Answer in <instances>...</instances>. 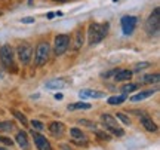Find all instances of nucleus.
<instances>
[{
    "instance_id": "4be33fe9",
    "label": "nucleus",
    "mask_w": 160,
    "mask_h": 150,
    "mask_svg": "<svg viewBox=\"0 0 160 150\" xmlns=\"http://www.w3.org/2000/svg\"><path fill=\"white\" fill-rule=\"evenodd\" d=\"M159 82V75L156 73V75H147L142 77V80L141 83H157Z\"/></svg>"
},
{
    "instance_id": "473e14b6",
    "label": "nucleus",
    "mask_w": 160,
    "mask_h": 150,
    "mask_svg": "<svg viewBox=\"0 0 160 150\" xmlns=\"http://www.w3.org/2000/svg\"><path fill=\"white\" fill-rule=\"evenodd\" d=\"M55 98H57V100H62V94H55Z\"/></svg>"
},
{
    "instance_id": "f8f14e48",
    "label": "nucleus",
    "mask_w": 160,
    "mask_h": 150,
    "mask_svg": "<svg viewBox=\"0 0 160 150\" xmlns=\"http://www.w3.org/2000/svg\"><path fill=\"white\" fill-rule=\"evenodd\" d=\"M15 140H17L18 146H19V147H21L22 150H28L30 149L28 135H27V132H25V131H19V132H17V135H15Z\"/></svg>"
},
{
    "instance_id": "4468645a",
    "label": "nucleus",
    "mask_w": 160,
    "mask_h": 150,
    "mask_svg": "<svg viewBox=\"0 0 160 150\" xmlns=\"http://www.w3.org/2000/svg\"><path fill=\"white\" fill-rule=\"evenodd\" d=\"M156 92H157V89H147V91H141V92H138L137 95L131 97V101H132V103H137V101H142V100L148 98V97H151V95H154Z\"/></svg>"
},
{
    "instance_id": "c85d7f7f",
    "label": "nucleus",
    "mask_w": 160,
    "mask_h": 150,
    "mask_svg": "<svg viewBox=\"0 0 160 150\" xmlns=\"http://www.w3.org/2000/svg\"><path fill=\"white\" fill-rule=\"evenodd\" d=\"M147 67H150V63H139V64H137L135 65V71H141V70H144V69H147Z\"/></svg>"
},
{
    "instance_id": "423d86ee",
    "label": "nucleus",
    "mask_w": 160,
    "mask_h": 150,
    "mask_svg": "<svg viewBox=\"0 0 160 150\" xmlns=\"http://www.w3.org/2000/svg\"><path fill=\"white\" fill-rule=\"evenodd\" d=\"M13 49H12L11 45H3L0 48V61L3 64V67L8 70H11V67H15L13 64Z\"/></svg>"
},
{
    "instance_id": "bb28decb",
    "label": "nucleus",
    "mask_w": 160,
    "mask_h": 150,
    "mask_svg": "<svg viewBox=\"0 0 160 150\" xmlns=\"http://www.w3.org/2000/svg\"><path fill=\"white\" fill-rule=\"evenodd\" d=\"M31 127H33L34 131H42V129L45 128V125H43L40 121H31Z\"/></svg>"
},
{
    "instance_id": "aec40b11",
    "label": "nucleus",
    "mask_w": 160,
    "mask_h": 150,
    "mask_svg": "<svg viewBox=\"0 0 160 150\" xmlns=\"http://www.w3.org/2000/svg\"><path fill=\"white\" fill-rule=\"evenodd\" d=\"M13 122L11 121H3L0 122V132H11L12 129H13Z\"/></svg>"
},
{
    "instance_id": "a211bd4d",
    "label": "nucleus",
    "mask_w": 160,
    "mask_h": 150,
    "mask_svg": "<svg viewBox=\"0 0 160 150\" xmlns=\"http://www.w3.org/2000/svg\"><path fill=\"white\" fill-rule=\"evenodd\" d=\"M67 85L64 80H61V79H53V80L51 82H46V88H49V89H61V88H64Z\"/></svg>"
},
{
    "instance_id": "f257e3e1",
    "label": "nucleus",
    "mask_w": 160,
    "mask_h": 150,
    "mask_svg": "<svg viewBox=\"0 0 160 150\" xmlns=\"http://www.w3.org/2000/svg\"><path fill=\"white\" fill-rule=\"evenodd\" d=\"M108 33V24H99V23H92L89 24L88 28V43L89 45H97L99 42L104 40V37Z\"/></svg>"
},
{
    "instance_id": "dca6fc26",
    "label": "nucleus",
    "mask_w": 160,
    "mask_h": 150,
    "mask_svg": "<svg viewBox=\"0 0 160 150\" xmlns=\"http://www.w3.org/2000/svg\"><path fill=\"white\" fill-rule=\"evenodd\" d=\"M83 46V28H79L74 33V39H73V49L79 51Z\"/></svg>"
},
{
    "instance_id": "f03ea898",
    "label": "nucleus",
    "mask_w": 160,
    "mask_h": 150,
    "mask_svg": "<svg viewBox=\"0 0 160 150\" xmlns=\"http://www.w3.org/2000/svg\"><path fill=\"white\" fill-rule=\"evenodd\" d=\"M49 55H51V46L48 42H40L39 45L36 46L34 52V63L37 67L45 65L49 61Z\"/></svg>"
},
{
    "instance_id": "0eeeda50",
    "label": "nucleus",
    "mask_w": 160,
    "mask_h": 150,
    "mask_svg": "<svg viewBox=\"0 0 160 150\" xmlns=\"http://www.w3.org/2000/svg\"><path fill=\"white\" fill-rule=\"evenodd\" d=\"M17 55L19 58V61L24 64V65H27L30 64L31 61V57H33V46L27 43V42H24V43H19L17 48Z\"/></svg>"
},
{
    "instance_id": "6ab92c4d",
    "label": "nucleus",
    "mask_w": 160,
    "mask_h": 150,
    "mask_svg": "<svg viewBox=\"0 0 160 150\" xmlns=\"http://www.w3.org/2000/svg\"><path fill=\"white\" fill-rule=\"evenodd\" d=\"M126 94H122V95H116V97H110L108 98V104L110 106H117V104H122L126 101Z\"/></svg>"
},
{
    "instance_id": "b1692460",
    "label": "nucleus",
    "mask_w": 160,
    "mask_h": 150,
    "mask_svg": "<svg viewBox=\"0 0 160 150\" xmlns=\"http://www.w3.org/2000/svg\"><path fill=\"white\" fill-rule=\"evenodd\" d=\"M13 116H15L18 121L22 123L24 127H27V125H28V121H27V117H25V116H24L22 113H19V111H17V110H13Z\"/></svg>"
},
{
    "instance_id": "a878e982",
    "label": "nucleus",
    "mask_w": 160,
    "mask_h": 150,
    "mask_svg": "<svg viewBox=\"0 0 160 150\" xmlns=\"http://www.w3.org/2000/svg\"><path fill=\"white\" fill-rule=\"evenodd\" d=\"M116 119H120L125 125H131V119H129L125 113H116Z\"/></svg>"
},
{
    "instance_id": "7ed1b4c3",
    "label": "nucleus",
    "mask_w": 160,
    "mask_h": 150,
    "mask_svg": "<svg viewBox=\"0 0 160 150\" xmlns=\"http://www.w3.org/2000/svg\"><path fill=\"white\" fill-rule=\"evenodd\" d=\"M145 30L150 36H157L160 30V9L156 8L145 23Z\"/></svg>"
},
{
    "instance_id": "2f4dec72",
    "label": "nucleus",
    "mask_w": 160,
    "mask_h": 150,
    "mask_svg": "<svg viewBox=\"0 0 160 150\" xmlns=\"http://www.w3.org/2000/svg\"><path fill=\"white\" fill-rule=\"evenodd\" d=\"M53 17H55V12H49L48 13V19H52Z\"/></svg>"
},
{
    "instance_id": "39448f33",
    "label": "nucleus",
    "mask_w": 160,
    "mask_h": 150,
    "mask_svg": "<svg viewBox=\"0 0 160 150\" xmlns=\"http://www.w3.org/2000/svg\"><path fill=\"white\" fill-rule=\"evenodd\" d=\"M101 121L104 122L105 128L108 129L110 132H113L114 135H117V137H122V135L125 134V131H123L122 127L119 125V122L116 121V117H113L111 115H107V113L101 115Z\"/></svg>"
},
{
    "instance_id": "6e6552de",
    "label": "nucleus",
    "mask_w": 160,
    "mask_h": 150,
    "mask_svg": "<svg viewBox=\"0 0 160 150\" xmlns=\"http://www.w3.org/2000/svg\"><path fill=\"white\" fill-rule=\"evenodd\" d=\"M138 23V18L137 17H132V15H126L120 19V24H122V30H123V34L129 36L133 33L135 30V25Z\"/></svg>"
},
{
    "instance_id": "cd10ccee",
    "label": "nucleus",
    "mask_w": 160,
    "mask_h": 150,
    "mask_svg": "<svg viewBox=\"0 0 160 150\" xmlns=\"http://www.w3.org/2000/svg\"><path fill=\"white\" fill-rule=\"evenodd\" d=\"M0 143H3V144H6V146H13V141H12L9 137H3V135H0Z\"/></svg>"
},
{
    "instance_id": "f704fd0d",
    "label": "nucleus",
    "mask_w": 160,
    "mask_h": 150,
    "mask_svg": "<svg viewBox=\"0 0 160 150\" xmlns=\"http://www.w3.org/2000/svg\"><path fill=\"white\" fill-rule=\"evenodd\" d=\"M114 2H116V0H114Z\"/></svg>"
},
{
    "instance_id": "5701e85b",
    "label": "nucleus",
    "mask_w": 160,
    "mask_h": 150,
    "mask_svg": "<svg viewBox=\"0 0 160 150\" xmlns=\"http://www.w3.org/2000/svg\"><path fill=\"white\" fill-rule=\"evenodd\" d=\"M137 89H138V85H137V83H126L125 86L122 88V92L128 95L129 92H133V91H137Z\"/></svg>"
},
{
    "instance_id": "393cba45",
    "label": "nucleus",
    "mask_w": 160,
    "mask_h": 150,
    "mask_svg": "<svg viewBox=\"0 0 160 150\" xmlns=\"http://www.w3.org/2000/svg\"><path fill=\"white\" fill-rule=\"evenodd\" d=\"M95 134H97V137L99 140H104V141H110L111 140V135L108 132H105V131H95Z\"/></svg>"
},
{
    "instance_id": "ddd939ff",
    "label": "nucleus",
    "mask_w": 160,
    "mask_h": 150,
    "mask_svg": "<svg viewBox=\"0 0 160 150\" xmlns=\"http://www.w3.org/2000/svg\"><path fill=\"white\" fill-rule=\"evenodd\" d=\"M141 125H142L147 131H150V132H156V131H157V125H156V122L153 121L148 115H145V113L141 116Z\"/></svg>"
},
{
    "instance_id": "c756f323",
    "label": "nucleus",
    "mask_w": 160,
    "mask_h": 150,
    "mask_svg": "<svg viewBox=\"0 0 160 150\" xmlns=\"http://www.w3.org/2000/svg\"><path fill=\"white\" fill-rule=\"evenodd\" d=\"M21 21H22V24H33L36 19L33 17H27V18H22Z\"/></svg>"
},
{
    "instance_id": "f3484780",
    "label": "nucleus",
    "mask_w": 160,
    "mask_h": 150,
    "mask_svg": "<svg viewBox=\"0 0 160 150\" xmlns=\"http://www.w3.org/2000/svg\"><path fill=\"white\" fill-rule=\"evenodd\" d=\"M80 98H102L104 94L97 92V91H92V89H85V91H80L79 92Z\"/></svg>"
},
{
    "instance_id": "9d476101",
    "label": "nucleus",
    "mask_w": 160,
    "mask_h": 150,
    "mask_svg": "<svg viewBox=\"0 0 160 150\" xmlns=\"http://www.w3.org/2000/svg\"><path fill=\"white\" fill-rule=\"evenodd\" d=\"M70 134H71V141H73V143H76V144H79V146H86L88 144L86 135L80 131L79 128H73V129L70 131Z\"/></svg>"
},
{
    "instance_id": "2eb2a0df",
    "label": "nucleus",
    "mask_w": 160,
    "mask_h": 150,
    "mask_svg": "<svg viewBox=\"0 0 160 150\" xmlns=\"http://www.w3.org/2000/svg\"><path fill=\"white\" fill-rule=\"evenodd\" d=\"M132 77V71L131 70H116L114 71V80L116 82H125V80H129Z\"/></svg>"
},
{
    "instance_id": "7c9ffc66",
    "label": "nucleus",
    "mask_w": 160,
    "mask_h": 150,
    "mask_svg": "<svg viewBox=\"0 0 160 150\" xmlns=\"http://www.w3.org/2000/svg\"><path fill=\"white\" fill-rule=\"evenodd\" d=\"M79 123L80 125H88V128H95V125L89 121H79Z\"/></svg>"
},
{
    "instance_id": "20e7f679",
    "label": "nucleus",
    "mask_w": 160,
    "mask_h": 150,
    "mask_svg": "<svg viewBox=\"0 0 160 150\" xmlns=\"http://www.w3.org/2000/svg\"><path fill=\"white\" fill-rule=\"evenodd\" d=\"M70 43H71V37L68 34H58L55 37V42H53V52L55 55H64L67 49L70 48Z\"/></svg>"
},
{
    "instance_id": "9b49d317",
    "label": "nucleus",
    "mask_w": 160,
    "mask_h": 150,
    "mask_svg": "<svg viewBox=\"0 0 160 150\" xmlns=\"http://www.w3.org/2000/svg\"><path fill=\"white\" fill-rule=\"evenodd\" d=\"M48 128H49V132H51L53 137H57V138L62 137L64 132H65V125L61 123V122H52Z\"/></svg>"
},
{
    "instance_id": "412c9836",
    "label": "nucleus",
    "mask_w": 160,
    "mask_h": 150,
    "mask_svg": "<svg viewBox=\"0 0 160 150\" xmlns=\"http://www.w3.org/2000/svg\"><path fill=\"white\" fill-rule=\"evenodd\" d=\"M92 106L89 103H76V104H70L67 109L68 110H88L91 109Z\"/></svg>"
},
{
    "instance_id": "1a4fd4ad",
    "label": "nucleus",
    "mask_w": 160,
    "mask_h": 150,
    "mask_svg": "<svg viewBox=\"0 0 160 150\" xmlns=\"http://www.w3.org/2000/svg\"><path fill=\"white\" fill-rule=\"evenodd\" d=\"M31 137L34 138V144H36V147H37V150H52L51 143H49L42 134L37 132V131L33 129V131H31Z\"/></svg>"
},
{
    "instance_id": "72a5a7b5",
    "label": "nucleus",
    "mask_w": 160,
    "mask_h": 150,
    "mask_svg": "<svg viewBox=\"0 0 160 150\" xmlns=\"http://www.w3.org/2000/svg\"><path fill=\"white\" fill-rule=\"evenodd\" d=\"M55 2H65V0H55Z\"/></svg>"
}]
</instances>
